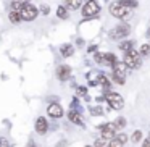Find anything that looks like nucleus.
Here are the masks:
<instances>
[{
  "label": "nucleus",
  "mask_w": 150,
  "mask_h": 147,
  "mask_svg": "<svg viewBox=\"0 0 150 147\" xmlns=\"http://www.w3.org/2000/svg\"><path fill=\"white\" fill-rule=\"evenodd\" d=\"M110 13H111V16H115V18H120V20H129V16H131V8H126V7H123V5L120 4V2H113V4L110 5Z\"/></svg>",
  "instance_id": "f257e3e1"
},
{
  "label": "nucleus",
  "mask_w": 150,
  "mask_h": 147,
  "mask_svg": "<svg viewBox=\"0 0 150 147\" xmlns=\"http://www.w3.org/2000/svg\"><path fill=\"white\" fill-rule=\"evenodd\" d=\"M123 63L127 66V68H139V66H140V55H139V52L134 50V49H131L129 52H126Z\"/></svg>",
  "instance_id": "f03ea898"
},
{
  "label": "nucleus",
  "mask_w": 150,
  "mask_h": 147,
  "mask_svg": "<svg viewBox=\"0 0 150 147\" xmlns=\"http://www.w3.org/2000/svg\"><path fill=\"white\" fill-rule=\"evenodd\" d=\"M129 33H131V28H129V24H118L116 28H113V29L108 33V36H110V39H113V40H118V39H123V37H126V36H129Z\"/></svg>",
  "instance_id": "7ed1b4c3"
},
{
  "label": "nucleus",
  "mask_w": 150,
  "mask_h": 147,
  "mask_svg": "<svg viewBox=\"0 0 150 147\" xmlns=\"http://www.w3.org/2000/svg\"><path fill=\"white\" fill-rule=\"evenodd\" d=\"M20 16L23 21H34L37 18V8L33 4H24L20 10Z\"/></svg>",
  "instance_id": "20e7f679"
},
{
  "label": "nucleus",
  "mask_w": 150,
  "mask_h": 147,
  "mask_svg": "<svg viewBox=\"0 0 150 147\" xmlns=\"http://www.w3.org/2000/svg\"><path fill=\"white\" fill-rule=\"evenodd\" d=\"M105 99H107V102L111 105V108H115V110H121V108L124 107V100L123 97H121L120 94H116V92H105Z\"/></svg>",
  "instance_id": "39448f33"
},
{
  "label": "nucleus",
  "mask_w": 150,
  "mask_h": 147,
  "mask_svg": "<svg viewBox=\"0 0 150 147\" xmlns=\"http://www.w3.org/2000/svg\"><path fill=\"white\" fill-rule=\"evenodd\" d=\"M98 11H100V5H98L97 0H87L82 7V15L86 18L95 16V15H98Z\"/></svg>",
  "instance_id": "423d86ee"
},
{
  "label": "nucleus",
  "mask_w": 150,
  "mask_h": 147,
  "mask_svg": "<svg viewBox=\"0 0 150 147\" xmlns=\"http://www.w3.org/2000/svg\"><path fill=\"white\" fill-rule=\"evenodd\" d=\"M98 129L102 131V137L103 139H113L115 134H116V126H115V123H107V124H102V126H98Z\"/></svg>",
  "instance_id": "0eeeda50"
},
{
  "label": "nucleus",
  "mask_w": 150,
  "mask_h": 147,
  "mask_svg": "<svg viewBox=\"0 0 150 147\" xmlns=\"http://www.w3.org/2000/svg\"><path fill=\"white\" fill-rule=\"evenodd\" d=\"M47 113L52 118H62L63 116V108H62V105H58V104H50L49 107H47Z\"/></svg>",
  "instance_id": "6e6552de"
},
{
  "label": "nucleus",
  "mask_w": 150,
  "mask_h": 147,
  "mask_svg": "<svg viewBox=\"0 0 150 147\" xmlns=\"http://www.w3.org/2000/svg\"><path fill=\"white\" fill-rule=\"evenodd\" d=\"M36 131L39 134H45L47 131H49V123H47V120L44 116H40L36 120Z\"/></svg>",
  "instance_id": "1a4fd4ad"
},
{
  "label": "nucleus",
  "mask_w": 150,
  "mask_h": 147,
  "mask_svg": "<svg viewBox=\"0 0 150 147\" xmlns=\"http://www.w3.org/2000/svg\"><path fill=\"white\" fill-rule=\"evenodd\" d=\"M69 73H71V70H69V66L66 65H60L58 68H57V76H58L60 81H66L69 76Z\"/></svg>",
  "instance_id": "9d476101"
},
{
  "label": "nucleus",
  "mask_w": 150,
  "mask_h": 147,
  "mask_svg": "<svg viewBox=\"0 0 150 147\" xmlns=\"http://www.w3.org/2000/svg\"><path fill=\"white\" fill-rule=\"evenodd\" d=\"M63 5L68 10H79L82 5V0H63Z\"/></svg>",
  "instance_id": "9b49d317"
},
{
  "label": "nucleus",
  "mask_w": 150,
  "mask_h": 147,
  "mask_svg": "<svg viewBox=\"0 0 150 147\" xmlns=\"http://www.w3.org/2000/svg\"><path fill=\"white\" fill-rule=\"evenodd\" d=\"M60 53H62V57H71L74 53V47L71 44H63L60 47Z\"/></svg>",
  "instance_id": "f8f14e48"
},
{
  "label": "nucleus",
  "mask_w": 150,
  "mask_h": 147,
  "mask_svg": "<svg viewBox=\"0 0 150 147\" xmlns=\"http://www.w3.org/2000/svg\"><path fill=\"white\" fill-rule=\"evenodd\" d=\"M68 118H69V121H73L74 124H81V123H82L81 115H79L78 111H74V110H71V111L68 113Z\"/></svg>",
  "instance_id": "ddd939ff"
},
{
  "label": "nucleus",
  "mask_w": 150,
  "mask_h": 147,
  "mask_svg": "<svg viewBox=\"0 0 150 147\" xmlns=\"http://www.w3.org/2000/svg\"><path fill=\"white\" fill-rule=\"evenodd\" d=\"M57 16H58L60 20H66V18H68V8H66L65 5H60V7L57 8Z\"/></svg>",
  "instance_id": "4468645a"
},
{
  "label": "nucleus",
  "mask_w": 150,
  "mask_h": 147,
  "mask_svg": "<svg viewBox=\"0 0 150 147\" xmlns=\"http://www.w3.org/2000/svg\"><path fill=\"white\" fill-rule=\"evenodd\" d=\"M8 20H10L13 24H18V23L21 21L20 11H15V10H11V11H10V15H8Z\"/></svg>",
  "instance_id": "2eb2a0df"
},
{
  "label": "nucleus",
  "mask_w": 150,
  "mask_h": 147,
  "mask_svg": "<svg viewBox=\"0 0 150 147\" xmlns=\"http://www.w3.org/2000/svg\"><path fill=\"white\" fill-rule=\"evenodd\" d=\"M131 49H134V42H132V40H124V42L120 44V50H123V52H129Z\"/></svg>",
  "instance_id": "dca6fc26"
},
{
  "label": "nucleus",
  "mask_w": 150,
  "mask_h": 147,
  "mask_svg": "<svg viewBox=\"0 0 150 147\" xmlns=\"http://www.w3.org/2000/svg\"><path fill=\"white\" fill-rule=\"evenodd\" d=\"M103 62H105V63H108L110 66H113L115 63L118 62V58L115 57V53H110V52H108V53H105V60H103Z\"/></svg>",
  "instance_id": "f3484780"
},
{
  "label": "nucleus",
  "mask_w": 150,
  "mask_h": 147,
  "mask_svg": "<svg viewBox=\"0 0 150 147\" xmlns=\"http://www.w3.org/2000/svg\"><path fill=\"white\" fill-rule=\"evenodd\" d=\"M118 2H120L121 5H123V7H126V8H136L137 5V0H118Z\"/></svg>",
  "instance_id": "a211bd4d"
},
{
  "label": "nucleus",
  "mask_w": 150,
  "mask_h": 147,
  "mask_svg": "<svg viewBox=\"0 0 150 147\" xmlns=\"http://www.w3.org/2000/svg\"><path fill=\"white\" fill-rule=\"evenodd\" d=\"M124 78H126V75H121V73L113 71V81L116 82V84H124Z\"/></svg>",
  "instance_id": "6ab92c4d"
},
{
  "label": "nucleus",
  "mask_w": 150,
  "mask_h": 147,
  "mask_svg": "<svg viewBox=\"0 0 150 147\" xmlns=\"http://www.w3.org/2000/svg\"><path fill=\"white\" fill-rule=\"evenodd\" d=\"M23 5H24V0H13V2H11V10L20 11L21 8H23Z\"/></svg>",
  "instance_id": "aec40b11"
},
{
  "label": "nucleus",
  "mask_w": 150,
  "mask_h": 147,
  "mask_svg": "<svg viewBox=\"0 0 150 147\" xmlns=\"http://www.w3.org/2000/svg\"><path fill=\"white\" fill-rule=\"evenodd\" d=\"M113 123H115V126H116V131H121L124 126H126V120H124V118H118L116 121H113Z\"/></svg>",
  "instance_id": "412c9836"
},
{
  "label": "nucleus",
  "mask_w": 150,
  "mask_h": 147,
  "mask_svg": "<svg viewBox=\"0 0 150 147\" xmlns=\"http://www.w3.org/2000/svg\"><path fill=\"white\" fill-rule=\"evenodd\" d=\"M94 147H108V141L103 139V137H100V139L95 141V146Z\"/></svg>",
  "instance_id": "4be33fe9"
},
{
  "label": "nucleus",
  "mask_w": 150,
  "mask_h": 147,
  "mask_svg": "<svg viewBox=\"0 0 150 147\" xmlns=\"http://www.w3.org/2000/svg\"><path fill=\"white\" fill-rule=\"evenodd\" d=\"M149 52H150V45L149 44H142V45H140L139 55H149Z\"/></svg>",
  "instance_id": "5701e85b"
},
{
  "label": "nucleus",
  "mask_w": 150,
  "mask_h": 147,
  "mask_svg": "<svg viewBox=\"0 0 150 147\" xmlns=\"http://www.w3.org/2000/svg\"><path fill=\"white\" fill-rule=\"evenodd\" d=\"M94 58H95V62H97V63H103V60H105V53H103V52H97Z\"/></svg>",
  "instance_id": "b1692460"
},
{
  "label": "nucleus",
  "mask_w": 150,
  "mask_h": 147,
  "mask_svg": "<svg viewBox=\"0 0 150 147\" xmlns=\"http://www.w3.org/2000/svg\"><path fill=\"white\" fill-rule=\"evenodd\" d=\"M131 139H132V142H139V141L142 139V131H136V133L132 134V137H131Z\"/></svg>",
  "instance_id": "393cba45"
},
{
  "label": "nucleus",
  "mask_w": 150,
  "mask_h": 147,
  "mask_svg": "<svg viewBox=\"0 0 150 147\" xmlns=\"http://www.w3.org/2000/svg\"><path fill=\"white\" fill-rule=\"evenodd\" d=\"M115 139H118V141H120V142L124 146V144H126V141H127V136H126L124 133H120V136H116Z\"/></svg>",
  "instance_id": "a878e982"
},
{
  "label": "nucleus",
  "mask_w": 150,
  "mask_h": 147,
  "mask_svg": "<svg viewBox=\"0 0 150 147\" xmlns=\"http://www.w3.org/2000/svg\"><path fill=\"white\" fill-rule=\"evenodd\" d=\"M108 147H123V144H121L118 139H111L110 142H108Z\"/></svg>",
  "instance_id": "bb28decb"
},
{
  "label": "nucleus",
  "mask_w": 150,
  "mask_h": 147,
  "mask_svg": "<svg viewBox=\"0 0 150 147\" xmlns=\"http://www.w3.org/2000/svg\"><path fill=\"white\" fill-rule=\"evenodd\" d=\"M0 147H11V146L5 137H0Z\"/></svg>",
  "instance_id": "cd10ccee"
},
{
  "label": "nucleus",
  "mask_w": 150,
  "mask_h": 147,
  "mask_svg": "<svg viewBox=\"0 0 150 147\" xmlns=\"http://www.w3.org/2000/svg\"><path fill=\"white\" fill-rule=\"evenodd\" d=\"M91 113L92 115H102V108L100 107H92L91 108Z\"/></svg>",
  "instance_id": "c85d7f7f"
},
{
  "label": "nucleus",
  "mask_w": 150,
  "mask_h": 147,
  "mask_svg": "<svg viewBox=\"0 0 150 147\" xmlns=\"http://www.w3.org/2000/svg\"><path fill=\"white\" fill-rule=\"evenodd\" d=\"M86 92H87L86 87H78V95H86Z\"/></svg>",
  "instance_id": "c756f323"
},
{
  "label": "nucleus",
  "mask_w": 150,
  "mask_h": 147,
  "mask_svg": "<svg viewBox=\"0 0 150 147\" xmlns=\"http://www.w3.org/2000/svg\"><path fill=\"white\" fill-rule=\"evenodd\" d=\"M40 11H42L44 15H49V7H47V5H42V7H40Z\"/></svg>",
  "instance_id": "7c9ffc66"
},
{
  "label": "nucleus",
  "mask_w": 150,
  "mask_h": 147,
  "mask_svg": "<svg viewBox=\"0 0 150 147\" xmlns=\"http://www.w3.org/2000/svg\"><path fill=\"white\" fill-rule=\"evenodd\" d=\"M142 147H150V139H145V142H144Z\"/></svg>",
  "instance_id": "2f4dec72"
},
{
  "label": "nucleus",
  "mask_w": 150,
  "mask_h": 147,
  "mask_svg": "<svg viewBox=\"0 0 150 147\" xmlns=\"http://www.w3.org/2000/svg\"><path fill=\"white\" fill-rule=\"evenodd\" d=\"M95 49H97V47H95V45H91V47H89V52H95Z\"/></svg>",
  "instance_id": "473e14b6"
},
{
  "label": "nucleus",
  "mask_w": 150,
  "mask_h": 147,
  "mask_svg": "<svg viewBox=\"0 0 150 147\" xmlns=\"http://www.w3.org/2000/svg\"><path fill=\"white\" fill-rule=\"evenodd\" d=\"M26 147H36V144L33 142V141H29V142H28V146Z\"/></svg>",
  "instance_id": "72a5a7b5"
},
{
  "label": "nucleus",
  "mask_w": 150,
  "mask_h": 147,
  "mask_svg": "<svg viewBox=\"0 0 150 147\" xmlns=\"http://www.w3.org/2000/svg\"><path fill=\"white\" fill-rule=\"evenodd\" d=\"M87 147H91V146H87Z\"/></svg>",
  "instance_id": "f704fd0d"
},
{
  "label": "nucleus",
  "mask_w": 150,
  "mask_h": 147,
  "mask_svg": "<svg viewBox=\"0 0 150 147\" xmlns=\"http://www.w3.org/2000/svg\"><path fill=\"white\" fill-rule=\"evenodd\" d=\"M149 45H150V44H149Z\"/></svg>",
  "instance_id": "c9c22d12"
}]
</instances>
